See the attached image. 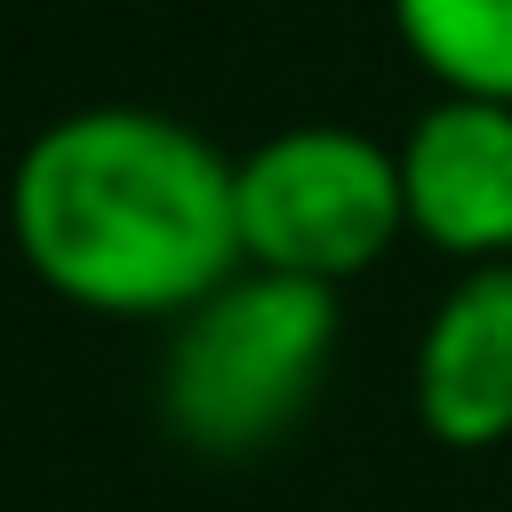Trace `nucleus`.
I'll return each instance as SVG.
<instances>
[{"label": "nucleus", "instance_id": "obj_3", "mask_svg": "<svg viewBox=\"0 0 512 512\" xmlns=\"http://www.w3.org/2000/svg\"><path fill=\"white\" fill-rule=\"evenodd\" d=\"M232 208H240V264L320 288L360 280L408 232L392 144L336 120H304L248 144L232 160Z\"/></svg>", "mask_w": 512, "mask_h": 512}, {"label": "nucleus", "instance_id": "obj_6", "mask_svg": "<svg viewBox=\"0 0 512 512\" xmlns=\"http://www.w3.org/2000/svg\"><path fill=\"white\" fill-rule=\"evenodd\" d=\"M408 64L440 96L512 104V0H384Z\"/></svg>", "mask_w": 512, "mask_h": 512}, {"label": "nucleus", "instance_id": "obj_2", "mask_svg": "<svg viewBox=\"0 0 512 512\" xmlns=\"http://www.w3.org/2000/svg\"><path fill=\"white\" fill-rule=\"evenodd\" d=\"M336 328V288L240 264L184 320H168L160 424L208 464H248L280 448L328 384Z\"/></svg>", "mask_w": 512, "mask_h": 512}, {"label": "nucleus", "instance_id": "obj_1", "mask_svg": "<svg viewBox=\"0 0 512 512\" xmlns=\"http://www.w3.org/2000/svg\"><path fill=\"white\" fill-rule=\"evenodd\" d=\"M8 232L24 272L96 320H184L240 272L232 160L152 104L48 120L16 152Z\"/></svg>", "mask_w": 512, "mask_h": 512}, {"label": "nucleus", "instance_id": "obj_5", "mask_svg": "<svg viewBox=\"0 0 512 512\" xmlns=\"http://www.w3.org/2000/svg\"><path fill=\"white\" fill-rule=\"evenodd\" d=\"M408 408L424 440L456 456L512 440V264H464L432 304L408 360Z\"/></svg>", "mask_w": 512, "mask_h": 512}, {"label": "nucleus", "instance_id": "obj_4", "mask_svg": "<svg viewBox=\"0 0 512 512\" xmlns=\"http://www.w3.org/2000/svg\"><path fill=\"white\" fill-rule=\"evenodd\" d=\"M408 232L448 264H512V104L432 96L400 144Z\"/></svg>", "mask_w": 512, "mask_h": 512}]
</instances>
